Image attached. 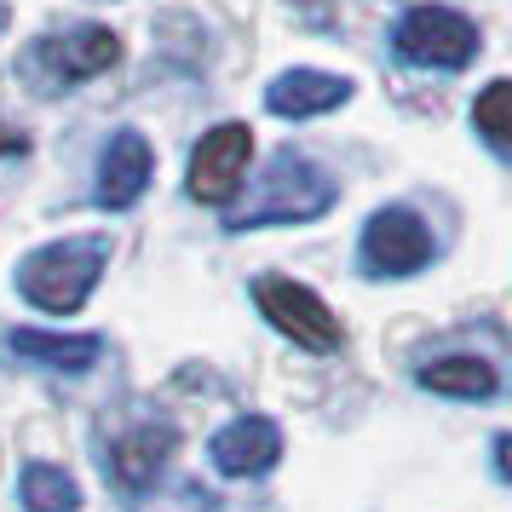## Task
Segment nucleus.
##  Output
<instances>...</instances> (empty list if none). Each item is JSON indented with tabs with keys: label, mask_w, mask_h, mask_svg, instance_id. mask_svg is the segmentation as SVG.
Listing matches in <instances>:
<instances>
[{
	"label": "nucleus",
	"mask_w": 512,
	"mask_h": 512,
	"mask_svg": "<svg viewBox=\"0 0 512 512\" xmlns=\"http://www.w3.org/2000/svg\"><path fill=\"white\" fill-rule=\"evenodd\" d=\"M104 259H110V236H58L47 248L24 254L18 265V288L35 311L47 317H75L81 305L93 300L98 277H104Z\"/></svg>",
	"instance_id": "1"
},
{
	"label": "nucleus",
	"mask_w": 512,
	"mask_h": 512,
	"mask_svg": "<svg viewBox=\"0 0 512 512\" xmlns=\"http://www.w3.org/2000/svg\"><path fill=\"white\" fill-rule=\"evenodd\" d=\"M334 202V179L323 167H311L305 156H277L265 185L248 208H236V231H259V225H300V219H317V213Z\"/></svg>",
	"instance_id": "2"
},
{
	"label": "nucleus",
	"mask_w": 512,
	"mask_h": 512,
	"mask_svg": "<svg viewBox=\"0 0 512 512\" xmlns=\"http://www.w3.org/2000/svg\"><path fill=\"white\" fill-rule=\"evenodd\" d=\"M254 305L259 317L277 328V334H288L294 346L305 351H334L340 346V317L323 305V294H311L305 282L294 277H259L254 282Z\"/></svg>",
	"instance_id": "3"
},
{
	"label": "nucleus",
	"mask_w": 512,
	"mask_h": 512,
	"mask_svg": "<svg viewBox=\"0 0 512 512\" xmlns=\"http://www.w3.org/2000/svg\"><path fill=\"white\" fill-rule=\"evenodd\" d=\"M248 162H254V133L248 121H219L213 133H202L196 156H190V173H185V190L208 208H225L236 202V190L248 179Z\"/></svg>",
	"instance_id": "4"
},
{
	"label": "nucleus",
	"mask_w": 512,
	"mask_h": 512,
	"mask_svg": "<svg viewBox=\"0 0 512 512\" xmlns=\"http://www.w3.org/2000/svg\"><path fill=\"white\" fill-rule=\"evenodd\" d=\"M392 41L409 64L461 70V64H472V52H478V29H472V18L449 12V6H415V12H403V24H397Z\"/></svg>",
	"instance_id": "5"
},
{
	"label": "nucleus",
	"mask_w": 512,
	"mask_h": 512,
	"mask_svg": "<svg viewBox=\"0 0 512 512\" xmlns=\"http://www.w3.org/2000/svg\"><path fill=\"white\" fill-rule=\"evenodd\" d=\"M432 259V231L415 208H380L363 225V265L374 277H415Z\"/></svg>",
	"instance_id": "6"
},
{
	"label": "nucleus",
	"mask_w": 512,
	"mask_h": 512,
	"mask_svg": "<svg viewBox=\"0 0 512 512\" xmlns=\"http://www.w3.org/2000/svg\"><path fill=\"white\" fill-rule=\"evenodd\" d=\"M116 58H121L116 29L87 24V29H75V35H64V41H47V47L35 52L29 64H47V81H52V93H58V87H70V81L104 75L110 64H116Z\"/></svg>",
	"instance_id": "7"
},
{
	"label": "nucleus",
	"mask_w": 512,
	"mask_h": 512,
	"mask_svg": "<svg viewBox=\"0 0 512 512\" xmlns=\"http://www.w3.org/2000/svg\"><path fill=\"white\" fill-rule=\"evenodd\" d=\"M277 461H282V432H277V420H265V415H236L213 438V466L225 478H259Z\"/></svg>",
	"instance_id": "8"
},
{
	"label": "nucleus",
	"mask_w": 512,
	"mask_h": 512,
	"mask_svg": "<svg viewBox=\"0 0 512 512\" xmlns=\"http://www.w3.org/2000/svg\"><path fill=\"white\" fill-rule=\"evenodd\" d=\"M156 173V150L144 133H116L104 144V162H98V208H133Z\"/></svg>",
	"instance_id": "9"
},
{
	"label": "nucleus",
	"mask_w": 512,
	"mask_h": 512,
	"mask_svg": "<svg viewBox=\"0 0 512 512\" xmlns=\"http://www.w3.org/2000/svg\"><path fill=\"white\" fill-rule=\"evenodd\" d=\"M351 98V81L346 75H328V70H282L265 93V110L282 121H311V116H328Z\"/></svg>",
	"instance_id": "10"
},
{
	"label": "nucleus",
	"mask_w": 512,
	"mask_h": 512,
	"mask_svg": "<svg viewBox=\"0 0 512 512\" xmlns=\"http://www.w3.org/2000/svg\"><path fill=\"white\" fill-rule=\"evenodd\" d=\"M173 449H179V432H173L167 420H144V426H133V432L116 443L110 472H116L121 489H150L156 478H162V466H167Z\"/></svg>",
	"instance_id": "11"
},
{
	"label": "nucleus",
	"mask_w": 512,
	"mask_h": 512,
	"mask_svg": "<svg viewBox=\"0 0 512 512\" xmlns=\"http://www.w3.org/2000/svg\"><path fill=\"white\" fill-rule=\"evenodd\" d=\"M6 346L29 357V363H47V369H64V374H87L98 363V334H41V328H12Z\"/></svg>",
	"instance_id": "12"
},
{
	"label": "nucleus",
	"mask_w": 512,
	"mask_h": 512,
	"mask_svg": "<svg viewBox=\"0 0 512 512\" xmlns=\"http://www.w3.org/2000/svg\"><path fill=\"white\" fill-rule=\"evenodd\" d=\"M415 380L426 386V392H438V397H472V403H478V397H495V386H501L484 357H466V351L461 357H438V363H426Z\"/></svg>",
	"instance_id": "13"
},
{
	"label": "nucleus",
	"mask_w": 512,
	"mask_h": 512,
	"mask_svg": "<svg viewBox=\"0 0 512 512\" xmlns=\"http://www.w3.org/2000/svg\"><path fill=\"white\" fill-rule=\"evenodd\" d=\"M24 507L29 512H81V484L64 466L35 461V466H24Z\"/></svg>",
	"instance_id": "14"
},
{
	"label": "nucleus",
	"mask_w": 512,
	"mask_h": 512,
	"mask_svg": "<svg viewBox=\"0 0 512 512\" xmlns=\"http://www.w3.org/2000/svg\"><path fill=\"white\" fill-rule=\"evenodd\" d=\"M472 127L484 133L489 144L512 150V81H489L478 104H472Z\"/></svg>",
	"instance_id": "15"
},
{
	"label": "nucleus",
	"mask_w": 512,
	"mask_h": 512,
	"mask_svg": "<svg viewBox=\"0 0 512 512\" xmlns=\"http://www.w3.org/2000/svg\"><path fill=\"white\" fill-rule=\"evenodd\" d=\"M495 472L512 478V432H507V438H495Z\"/></svg>",
	"instance_id": "16"
}]
</instances>
